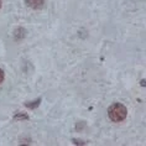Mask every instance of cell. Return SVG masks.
Listing matches in <instances>:
<instances>
[{
	"mask_svg": "<svg viewBox=\"0 0 146 146\" xmlns=\"http://www.w3.org/2000/svg\"><path fill=\"white\" fill-rule=\"evenodd\" d=\"M108 115H109V118H110L111 121H115V123L123 121L127 115L126 107L123 104H120V103L113 104L108 109Z\"/></svg>",
	"mask_w": 146,
	"mask_h": 146,
	"instance_id": "1",
	"label": "cell"
},
{
	"mask_svg": "<svg viewBox=\"0 0 146 146\" xmlns=\"http://www.w3.org/2000/svg\"><path fill=\"white\" fill-rule=\"evenodd\" d=\"M43 1L45 0H25L26 5L32 9H41L43 6Z\"/></svg>",
	"mask_w": 146,
	"mask_h": 146,
	"instance_id": "2",
	"label": "cell"
},
{
	"mask_svg": "<svg viewBox=\"0 0 146 146\" xmlns=\"http://www.w3.org/2000/svg\"><path fill=\"white\" fill-rule=\"evenodd\" d=\"M4 71H3V69H0V83H1L3 81H4Z\"/></svg>",
	"mask_w": 146,
	"mask_h": 146,
	"instance_id": "3",
	"label": "cell"
},
{
	"mask_svg": "<svg viewBox=\"0 0 146 146\" xmlns=\"http://www.w3.org/2000/svg\"><path fill=\"white\" fill-rule=\"evenodd\" d=\"M0 9H1V0H0Z\"/></svg>",
	"mask_w": 146,
	"mask_h": 146,
	"instance_id": "4",
	"label": "cell"
}]
</instances>
